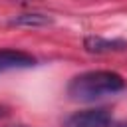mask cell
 Wrapping results in <instances>:
<instances>
[{"label":"cell","mask_w":127,"mask_h":127,"mask_svg":"<svg viewBox=\"0 0 127 127\" xmlns=\"http://www.w3.org/2000/svg\"><path fill=\"white\" fill-rule=\"evenodd\" d=\"M8 111H10V109H8V105L0 103V117H6V115H8Z\"/></svg>","instance_id":"cell-6"},{"label":"cell","mask_w":127,"mask_h":127,"mask_svg":"<svg viewBox=\"0 0 127 127\" xmlns=\"http://www.w3.org/2000/svg\"><path fill=\"white\" fill-rule=\"evenodd\" d=\"M36 65V58L22 50L4 48L0 50V73L12 71V69H28Z\"/></svg>","instance_id":"cell-3"},{"label":"cell","mask_w":127,"mask_h":127,"mask_svg":"<svg viewBox=\"0 0 127 127\" xmlns=\"http://www.w3.org/2000/svg\"><path fill=\"white\" fill-rule=\"evenodd\" d=\"M64 127H113V117L103 107L81 109L65 117Z\"/></svg>","instance_id":"cell-2"},{"label":"cell","mask_w":127,"mask_h":127,"mask_svg":"<svg viewBox=\"0 0 127 127\" xmlns=\"http://www.w3.org/2000/svg\"><path fill=\"white\" fill-rule=\"evenodd\" d=\"M119 127H127V123H123V125H119Z\"/></svg>","instance_id":"cell-8"},{"label":"cell","mask_w":127,"mask_h":127,"mask_svg":"<svg viewBox=\"0 0 127 127\" xmlns=\"http://www.w3.org/2000/svg\"><path fill=\"white\" fill-rule=\"evenodd\" d=\"M125 89V79L121 73L111 69H89L69 79L67 95L79 103H91Z\"/></svg>","instance_id":"cell-1"},{"label":"cell","mask_w":127,"mask_h":127,"mask_svg":"<svg viewBox=\"0 0 127 127\" xmlns=\"http://www.w3.org/2000/svg\"><path fill=\"white\" fill-rule=\"evenodd\" d=\"M10 127H28V125H10Z\"/></svg>","instance_id":"cell-7"},{"label":"cell","mask_w":127,"mask_h":127,"mask_svg":"<svg viewBox=\"0 0 127 127\" xmlns=\"http://www.w3.org/2000/svg\"><path fill=\"white\" fill-rule=\"evenodd\" d=\"M8 24L16 26V28H44V26L54 24V18L48 14H42V12H26V14H18L14 18H10Z\"/></svg>","instance_id":"cell-5"},{"label":"cell","mask_w":127,"mask_h":127,"mask_svg":"<svg viewBox=\"0 0 127 127\" xmlns=\"http://www.w3.org/2000/svg\"><path fill=\"white\" fill-rule=\"evenodd\" d=\"M125 48H127V42L121 38L87 36L83 40V50L89 54H111V52H123Z\"/></svg>","instance_id":"cell-4"}]
</instances>
